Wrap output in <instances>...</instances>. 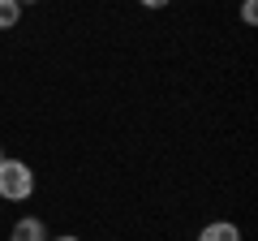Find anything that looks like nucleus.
Wrapping results in <instances>:
<instances>
[{"mask_svg":"<svg viewBox=\"0 0 258 241\" xmlns=\"http://www.w3.org/2000/svg\"><path fill=\"white\" fill-rule=\"evenodd\" d=\"M22 22V5L18 0H0V30H13Z\"/></svg>","mask_w":258,"mask_h":241,"instance_id":"nucleus-4","label":"nucleus"},{"mask_svg":"<svg viewBox=\"0 0 258 241\" xmlns=\"http://www.w3.org/2000/svg\"><path fill=\"white\" fill-rule=\"evenodd\" d=\"M198 241H241V228L232 220H211V224H203Z\"/></svg>","mask_w":258,"mask_h":241,"instance_id":"nucleus-2","label":"nucleus"},{"mask_svg":"<svg viewBox=\"0 0 258 241\" xmlns=\"http://www.w3.org/2000/svg\"><path fill=\"white\" fill-rule=\"evenodd\" d=\"M47 241H82V237H74V232H60V237H47Z\"/></svg>","mask_w":258,"mask_h":241,"instance_id":"nucleus-7","label":"nucleus"},{"mask_svg":"<svg viewBox=\"0 0 258 241\" xmlns=\"http://www.w3.org/2000/svg\"><path fill=\"white\" fill-rule=\"evenodd\" d=\"M142 9H168V5H172V0H138Z\"/></svg>","mask_w":258,"mask_h":241,"instance_id":"nucleus-6","label":"nucleus"},{"mask_svg":"<svg viewBox=\"0 0 258 241\" xmlns=\"http://www.w3.org/2000/svg\"><path fill=\"white\" fill-rule=\"evenodd\" d=\"M35 194V172L26 159H0V198L5 203H26Z\"/></svg>","mask_w":258,"mask_h":241,"instance_id":"nucleus-1","label":"nucleus"},{"mask_svg":"<svg viewBox=\"0 0 258 241\" xmlns=\"http://www.w3.org/2000/svg\"><path fill=\"white\" fill-rule=\"evenodd\" d=\"M9 241H47V228H43V220L26 215V220H18V224H13Z\"/></svg>","mask_w":258,"mask_h":241,"instance_id":"nucleus-3","label":"nucleus"},{"mask_svg":"<svg viewBox=\"0 0 258 241\" xmlns=\"http://www.w3.org/2000/svg\"><path fill=\"white\" fill-rule=\"evenodd\" d=\"M241 22H245V26L258 22V0H241Z\"/></svg>","mask_w":258,"mask_h":241,"instance_id":"nucleus-5","label":"nucleus"},{"mask_svg":"<svg viewBox=\"0 0 258 241\" xmlns=\"http://www.w3.org/2000/svg\"><path fill=\"white\" fill-rule=\"evenodd\" d=\"M18 5H22V9H26V5H39V0H18Z\"/></svg>","mask_w":258,"mask_h":241,"instance_id":"nucleus-8","label":"nucleus"}]
</instances>
